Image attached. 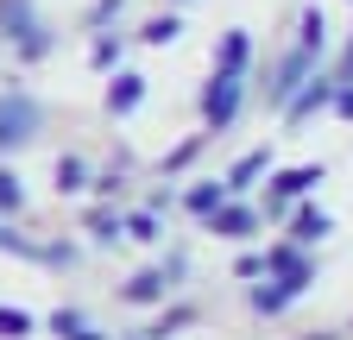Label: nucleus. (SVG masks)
I'll use <instances>...</instances> for the list:
<instances>
[{"instance_id": "obj_18", "label": "nucleus", "mask_w": 353, "mask_h": 340, "mask_svg": "<svg viewBox=\"0 0 353 340\" xmlns=\"http://www.w3.org/2000/svg\"><path fill=\"white\" fill-rule=\"evenodd\" d=\"M0 328H7V334H26L32 321H26V315H7V309H0Z\"/></svg>"}, {"instance_id": "obj_4", "label": "nucleus", "mask_w": 353, "mask_h": 340, "mask_svg": "<svg viewBox=\"0 0 353 340\" xmlns=\"http://www.w3.org/2000/svg\"><path fill=\"white\" fill-rule=\"evenodd\" d=\"M316 51H322V45H309V38H303V45H296V51L284 57V70H278V82H272V101H278V107H290V101H296V82L309 76Z\"/></svg>"}, {"instance_id": "obj_9", "label": "nucleus", "mask_w": 353, "mask_h": 340, "mask_svg": "<svg viewBox=\"0 0 353 340\" xmlns=\"http://www.w3.org/2000/svg\"><path fill=\"white\" fill-rule=\"evenodd\" d=\"M221 195H228V183H202V189H190V208L196 215H221Z\"/></svg>"}, {"instance_id": "obj_12", "label": "nucleus", "mask_w": 353, "mask_h": 340, "mask_svg": "<svg viewBox=\"0 0 353 340\" xmlns=\"http://www.w3.org/2000/svg\"><path fill=\"white\" fill-rule=\"evenodd\" d=\"M158 290H164V271H145V277H132V284H126V296H132V303H152Z\"/></svg>"}, {"instance_id": "obj_14", "label": "nucleus", "mask_w": 353, "mask_h": 340, "mask_svg": "<svg viewBox=\"0 0 353 340\" xmlns=\"http://www.w3.org/2000/svg\"><path fill=\"white\" fill-rule=\"evenodd\" d=\"M139 38H145V45H170V38H176V19H170V13H158V19H152Z\"/></svg>"}, {"instance_id": "obj_16", "label": "nucleus", "mask_w": 353, "mask_h": 340, "mask_svg": "<svg viewBox=\"0 0 353 340\" xmlns=\"http://www.w3.org/2000/svg\"><path fill=\"white\" fill-rule=\"evenodd\" d=\"M114 57H120V38H95V63H101V70H108V63H114Z\"/></svg>"}, {"instance_id": "obj_11", "label": "nucleus", "mask_w": 353, "mask_h": 340, "mask_svg": "<svg viewBox=\"0 0 353 340\" xmlns=\"http://www.w3.org/2000/svg\"><path fill=\"white\" fill-rule=\"evenodd\" d=\"M246 63V32H228L221 38V70H240Z\"/></svg>"}, {"instance_id": "obj_15", "label": "nucleus", "mask_w": 353, "mask_h": 340, "mask_svg": "<svg viewBox=\"0 0 353 340\" xmlns=\"http://www.w3.org/2000/svg\"><path fill=\"white\" fill-rule=\"evenodd\" d=\"M0 208H19V177H7V170H0Z\"/></svg>"}, {"instance_id": "obj_20", "label": "nucleus", "mask_w": 353, "mask_h": 340, "mask_svg": "<svg viewBox=\"0 0 353 340\" xmlns=\"http://www.w3.org/2000/svg\"><path fill=\"white\" fill-rule=\"evenodd\" d=\"M334 107H341V114H353V89H341V95H334Z\"/></svg>"}, {"instance_id": "obj_21", "label": "nucleus", "mask_w": 353, "mask_h": 340, "mask_svg": "<svg viewBox=\"0 0 353 340\" xmlns=\"http://www.w3.org/2000/svg\"><path fill=\"white\" fill-rule=\"evenodd\" d=\"M341 76H353V51H347V63H341Z\"/></svg>"}, {"instance_id": "obj_8", "label": "nucleus", "mask_w": 353, "mask_h": 340, "mask_svg": "<svg viewBox=\"0 0 353 340\" xmlns=\"http://www.w3.org/2000/svg\"><path fill=\"white\" fill-rule=\"evenodd\" d=\"M265 164H272V151H246V158L234 164V177H228V189H246V183L259 177V170H265Z\"/></svg>"}, {"instance_id": "obj_2", "label": "nucleus", "mask_w": 353, "mask_h": 340, "mask_svg": "<svg viewBox=\"0 0 353 340\" xmlns=\"http://www.w3.org/2000/svg\"><path fill=\"white\" fill-rule=\"evenodd\" d=\"M322 183V164H296V170H284V177L272 183V195H265V215H284V208L303 195V189H316Z\"/></svg>"}, {"instance_id": "obj_1", "label": "nucleus", "mask_w": 353, "mask_h": 340, "mask_svg": "<svg viewBox=\"0 0 353 340\" xmlns=\"http://www.w3.org/2000/svg\"><path fill=\"white\" fill-rule=\"evenodd\" d=\"M234 114H240V70H221L202 89V120H208V133H221Z\"/></svg>"}, {"instance_id": "obj_3", "label": "nucleus", "mask_w": 353, "mask_h": 340, "mask_svg": "<svg viewBox=\"0 0 353 340\" xmlns=\"http://www.w3.org/2000/svg\"><path fill=\"white\" fill-rule=\"evenodd\" d=\"M32 126H38V107L26 101V95H0V151H7V145H26L32 139Z\"/></svg>"}, {"instance_id": "obj_7", "label": "nucleus", "mask_w": 353, "mask_h": 340, "mask_svg": "<svg viewBox=\"0 0 353 340\" xmlns=\"http://www.w3.org/2000/svg\"><path fill=\"white\" fill-rule=\"evenodd\" d=\"M208 221H214V233H228V240H246V233L259 227L252 208H221V215H208Z\"/></svg>"}, {"instance_id": "obj_10", "label": "nucleus", "mask_w": 353, "mask_h": 340, "mask_svg": "<svg viewBox=\"0 0 353 340\" xmlns=\"http://www.w3.org/2000/svg\"><path fill=\"white\" fill-rule=\"evenodd\" d=\"M328 233V215H322V208H303V215H296V240L309 246V240H322Z\"/></svg>"}, {"instance_id": "obj_17", "label": "nucleus", "mask_w": 353, "mask_h": 340, "mask_svg": "<svg viewBox=\"0 0 353 340\" xmlns=\"http://www.w3.org/2000/svg\"><path fill=\"white\" fill-rule=\"evenodd\" d=\"M88 227H95V240H114V233H120V221H114V215H95Z\"/></svg>"}, {"instance_id": "obj_19", "label": "nucleus", "mask_w": 353, "mask_h": 340, "mask_svg": "<svg viewBox=\"0 0 353 340\" xmlns=\"http://www.w3.org/2000/svg\"><path fill=\"white\" fill-rule=\"evenodd\" d=\"M108 13H120V0H95V13H88V19H95V25H101Z\"/></svg>"}, {"instance_id": "obj_6", "label": "nucleus", "mask_w": 353, "mask_h": 340, "mask_svg": "<svg viewBox=\"0 0 353 340\" xmlns=\"http://www.w3.org/2000/svg\"><path fill=\"white\" fill-rule=\"evenodd\" d=\"M334 95H341V89H334V82H328V76H316V82H309V89H303V95L290 101V120H309V114H316V107H328Z\"/></svg>"}, {"instance_id": "obj_13", "label": "nucleus", "mask_w": 353, "mask_h": 340, "mask_svg": "<svg viewBox=\"0 0 353 340\" xmlns=\"http://www.w3.org/2000/svg\"><path fill=\"white\" fill-rule=\"evenodd\" d=\"M82 177H88L82 158H57V189H82Z\"/></svg>"}, {"instance_id": "obj_5", "label": "nucleus", "mask_w": 353, "mask_h": 340, "mask_svg": "<svg viewBox=\"0 0 353 340\" xmlns=\"http://www.w3.org/2000/svg\"><path fill=\"white\" fill-rule=\"evenodd\" d=\"M145 101V76H114V89H108V114H132Z\"/></svg>"}]
</instances>
